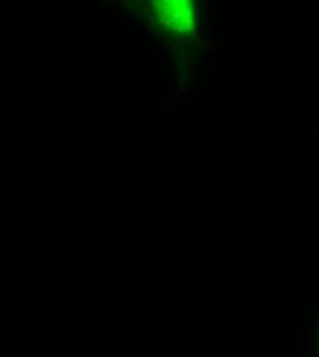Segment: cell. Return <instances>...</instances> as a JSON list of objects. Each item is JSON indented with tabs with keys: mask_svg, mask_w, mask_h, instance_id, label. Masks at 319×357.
Here are the masks:
<instances>
[{
	"mask_svg": "<svg viewBox=\"0 0 319 357\" xmlns=\"http://www.w3.org/2000/svg\"><path fill=\"white\" fill-rule=\"evenodd\" d=\"M163 8L165 10L161 13V18L165 22L172 25L177 30H187L191 29V10L190 6L184 1H164Z\"/></svg>",
	"mask_w": 319,
	"mask_h": 357,
	"instance_id": "6da1fadb",
	"label": "cell"
}]
</instances>
